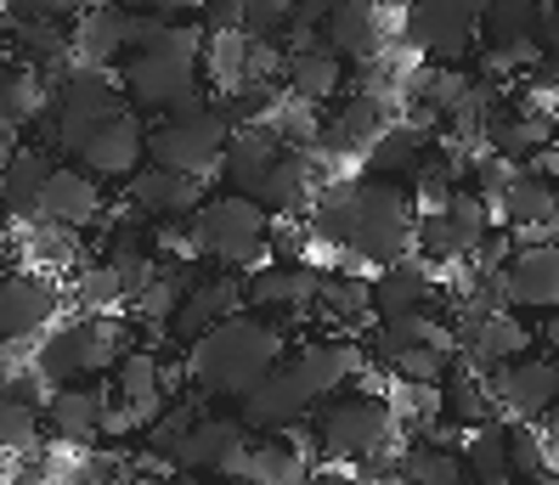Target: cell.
<instances>
[{
    "label": "cell",
    "instance_id": "cell-18",
    "mask_svg": "<svg viewBox=\"0 0 559 485\" xmlns=\"http://www.w3.org/2000/svg\"><path fill=\"white\" fill-rule=\"evenodd\" d=\"M486 390H491V407L537 424V417H548V407L559 401V362H525V355H514V362L486 373Z\"/></svg>",
    "mask_w": 559,
    "mask_h": 485
},
{
    "label": "cell",
    "instance_id": "cell-52",
    "mask_svg": "<svg viewBox=\"0 0 559 485\" xmlns=\"http://www.w3.org/2000/svg\"><path fill=\"white\" fill-rule=\"evenodd\" d=\"M306 485H361V480H356V474H345L340 463H322L317 474H306Z\"/></svg>",
    "mask_w": 559,
    "mask_h": 485
},
{
    "label": "cell",
    "instance_id": "cell-14",
    "mask_svg": "<svg viewBox=\"0 0 559 485\" xmlns=\"http://www.w3.org/2000/svg\"><path fill=\"white\" fill-rule=\"evenodd\" d=\"M114 401V384L108 378H74V384H57L46 396V429L62 446H91L103 440V417Z\"/></svg>",
    "mask_w": 559,
    "mask_h": 485
},
{
    "label": "cell",
    "instance_id": "cell-4",
    "mask_svg": "<svg viewBox=\"0 0 559 485\" xmlns=\"http://www.w3.org/2000/svg\"><path fill=\"white\" fill-rule=\"evenodd\" d=\"M51 80V96H46V113L35 119L40 124V147H57V153H80V142L91 131H103L108 119L130 113V96L119 85V74H108L103 62H62Z\"/></svg>",
    "mask_w": 559,
    "mask_h": 485
},
{
    "label": "cell",
    "instance_id": "cell-1",
    "mask_svg": "<svg viewBox=\"0 0 559 485\" xmlns=\"http://www.w3.org/2000/svg\"><path fill=\"white\" fill-rule=\"evenodd\" d=\"M311 238L340 243L356 260H373V266L407 260V248L418 238L407 181H384V175L322 181L311 198Z\"/></svg>",
    "mask_w": 559,
    "mask_h": 485
},
{
    "label": "cell",
    "instance_id": "cell-51",
    "mask_svg": "<svg viewBox=\"0 0 559 485\" xmlns=\"http://www.w3.org/2000/svg\"><path fill=\"white\" fill-rule=\"evenodd\" d=\"M537 40H543V51H548V57H559V0L543 12V23H537Z\"/></svg>",
    "mask_w": 559,
    "mask_h": 485
},
{
    "label": "cell",
    "instance_id": "cell-24",
    "mask_svg": "<svg viewBox=\"0 0 559 485\" xmlns=\"http://www.w3.org/2000/svg\"><path fill=\"white\" fill-rule=\"evenodd\" d=\"M390 124V108H384V96H373V90H356V96H345V102L334 108V119H322V136H317V147L328 153V158H361L373 147V136Z\"/></svg>",
    "mask_w": 559,
    "mask_h": 485
},
{
    "label": "cell",
    "instance_id": "cell-20",
    "mask_svg": "<svg viewBox=\"0 0 559 485\" xmlns=\"http://www.w3.org/2000/svg\"><path fill=\"white\" fill-rule=\"evenodd\" d=\"M108 215V198H103V181H96L85 165H57L46 192H40V215L46 226H62V232H85Z\"/></svg>",
    "mask_w": 559,
    "mask_h": 485
},
{
    "label": "cell",
    "instance_id": "cell-58",
    "mask_svg": "<svg viewBox=\"0 0 559 485\" xmlns=\"http://www.w3.org/2000/svg\"><path fill=\"white\" fill-rule=\"evenodd\" d=\"M457 7H469V12H480V7H486V0H457Z\"/></svg>",
    "mask_w": 559,
    "mask_h": 485
},
{
    "label": "cell",
    "instance_id": "cell-16",
    "mask_svg": "<svg viewBox=\"0 0 559 485\" xmlns=\"http://www.w3.org/2000/svg\"><path fill=\"white\" fill-rule=\"evenodd\" d=\"M317 300H322V271L306 260H266L243 282V305L266 316H306L317 311Z\"/></svg>",
    "mask_w": 559,
    "mask_h": 485
},
{
    "label": "cell",
    "instance_id": "cell-35",
    "mask_svg": "<svg viewBox=\"0 0 559 485\" xmlns=\"http://www.w3.org/2000/svg\"><path fill=\"white\" fill-rule=\"evenodd\" d=\"M51 170H57L51 147H17L12 165L0 170V192H7V204H12L17 220H35L40 215V192H46Z\"/></svg>",
    "mask_w": 559,
    "mask_h": 485
},
{
    "label": "cell",
    "instance_id": "cell-37",
    "mask_svg": "<svg viewBox=\"0 0 559 485\" xmlns=\"http://www.w3.org/2000/svg\"><path fill=\"white\" fill-rule=\"evenodd\" d=\"M413 344H441V350H457V334L441 328V322L430 311H407V316H384L379 328H373V362H396L402 350Z\"/></svg>",
    "mask_w": 559,
    "mask_h": 485
},
{
    "label": "cell",
    "instance_id": "cell-30",
    "mask_svg": "<svg viewBox=\"0 0 559 485\" xmlns=\"http://www.w3.org/2000/svg\"><path fill=\"white\" fill-rule=\"evenodd\" d=\"M436 300V277H430V260L413 266V260H390L379 277H373V316H407V311H430Z\"/></svg>",
    "mask_w": 559,
    "mask_h": 485
},
{
    "label": "cell",
    "instance_id": "cell-13",
    "mask_svg": "<svg viewBox=\"0 0 559 485\" xmlns=\"http://www.w3.org/2000/svg\"><path fill=\"white\" fill-rule=\"evenodd\" d=\"M243 311V277L238 271H210V277H199L181 294V305L170 311V322H164V334H170L181 350L192 344V339H204L215 322H226V316H238Z\"/></svg>",
    "mask_w": 559,
    "mask_h": 485
},
{
    "label": "cell",
    "instance_id": "cell-23",
    "mask_svg": "<svg viewBox=\"0 0 559 485\" xmlns=\"http://www.w3.org/2000/svg\"><path fill=\"white\" fill-rule=\"evenodd\" d=\"M384 7L379 0H328L322 17V46L340 51L345 62H373L384 51Z\"/></svg>",
    "mask_w": 559,
    "mask_h": 485
},
{
    "label": "cell",
    "instance_id": "cell-17",
    "mask_svg": "<svg viewBox=\"0 0 559 485\" xmlns=\"http://www.w3.org/2000/svg\"><path fill=\"white\" fill-rule=\"evenodd\" d=\"M57 322V288L40 271H0V344L40 339Z\"/></svg>",
    "mask_w": 559,
    "mask_h": 485
},
{
    "label": "cell",
    "instance_id": "cell-31",
    "mask_svg": "<svg viewBox=\"0 0 559 485\" xmlns=\"http://www.w3.org/2000/svg\"><path fill=\"white\" fill-rule=\"evenodd\" d=\"M249 74H260L254 40L243 35V28H210V35H204V85L226 96V90H238Z\"/></svg>",
    "mask_w": 559,
    "mask_h": 485
},
{
    "label": "cell",
    "instance_id": "cell-22",
    "mask_svg": "<svg viewBox=\"0 0 559 485\" xmlns=\"http://www.w3.org/2000/svg\"><path fill=\"white\" fill-rule=\"evenodd\" d=\"M69 40H74V62H119L130 51V7L124 0H85L69 17Z\"/></svg>",
    "mask_w": 559,
    "mask_h": 485
},
{
    "label": "cell",
    "instance_id": "cell-5",
    "mask_svg": "<svg viewBox=\"0 0 559 485\" xmlns=\"http://www.w3.org/2000/svg\"><path fill=\"white\" fill-rule=\"evenodd\" d=\"M306 440L322 463H379V474H396V407L379 396L317 401Z\"/></svg>",
    "mask_w": 559,
    "mask_h": 485
},
{
    "label": "cell",
    "instance_id": "cell-2",
    "mask_svg": "<svg viewBox=\"0 0 559 485\" xmlns=\"http://www.w3.org/2000/svg\"><path fill=\"white\" fill-rule=\"evenodd\" d=\"M204 23L170 17L142 46L119 57V85L136 113H170L192 96H204Z\"/></svg>",
    "mask_w": 559,
    "mask_h": 485
},
{
    "label": "cell",
    "instance_id": "cell-46",
    "mask_svg": "<svg viewBox=\"0 0 559 485\" xmlns=\"http://www.w3.org/2000/svg\"><path fill=\"white\" fill-rule=\"evenodd\" d=\"M452 355H457V350H441V344H413V350H402L396 362H390V373H396V378H413V384H441V378H447V367H452Z\"/></svg>",
    "mask_w": 559,
    "mask_h": 485
},
{
    "label": "cell",
    "instance_id": "cell-3",
    "mask_svg": "<svg viewBox=\"0 0 559 485\" xmlns=\"http://www.w3.org/2000/svg\"><path fill=\"white\" fill-rule=\"evenodd\" d=\"M283 362V328L277 322H260V316H226L204 339L187 344V373L204 396L221 401H243L260 378Z\"/></svg>",
    "mask_w": 559,
    "mask_h": 485
},
{
    "label": "cell",
    "instance_id": "cell-10",
    "mask_svg": "<svg viewBox=\"0 0 559 485\" xmlns=\"http://www.w3.org/2000/svg\"><path fill=\"white\" fill-rule=\"evenodd\" d=\"M402 35L430 62H464L480 40V12L457 7V0H413Z\"/></svg>",
    "mask_w": 559,
    "mask_h": 485
},
{
    "label": "cell",
    "instance_id": "cell-40",
    "mask_svg": "<svg viewBox=\"0 0 559 485\" xmlns=\"http://www.w3.org/2000/svg\"><path fill=\"white\" fill-rule=\"evenodd\" d=\"M74 305H80L85 316H103V311L130 305V282H124V271H119L114 260H85L80 277H74Z\"/></svg>",
    "mask_w": 559,
    "mask_h": 485
},
{
    "label": "cell",
    "instance_id": "cell-47",
    "mask_svg": "<svg viewBox=\"0 0 559 485\" xmlns=\"http://www.w3.org/2000/svg\"><path fill=\"white\" fill-rule=\"evenodd\" d=\"M238 28L249 40H266V46H283L288 35V0H243V17Z\"/></svg>",
    "mask_w": 559,
    "mask_h": 485
},
{
    "label": "cell",
    "instance_id": "cell-54",
    "mask_svg": "<svg viewBox=\"0 0 559 485\" xmlns=\"http://www.w3.org/2000/svg\"><path fill=\"white\" fill-rule=\"evenodd\" d=\"M12 220H17V215H12V204H7V192H0V232H7Z\"/></svg>",
    "mask_w": 559,
    "mask_h": 485
},
{
    "label": "cell",
    "instance_id": "cell-6",
    "mask_svg": "<svg viewBox=\"0 0 559 485\" xmlns=\"http://www.w3.org/2000/svg\"><path fill=\"white\" fill-rule=\"evenodd\" d=\"M187 248L221 271H254L272 260V209L249 192H221L187 215Z\"/></svg>",
    "mask_w": 559,
    "mask_h": 485
},
{
    "label": "cell",
    "instance_id": "cell-44",
    "mask_svg": "<svg viewBox=\"0 0 559 485\" xmlns=\"http://www.w3.org/2000/svg\"><path fill=\"white\" fill-rule=\"evenodd\" d=\"M40 424H46L40 407H28V401L0 390V451H7V458L12 451H35L40 446Z\"/></svg>",
    "mask_w": 559,
    "mask_h": 485
},
{
    "label": "cell",
    "instance_id": "cell-45",
    "mask_svg": "<svg viewBox=\"0 0 559 485\" xmlns=\"http://www.w3.org/2000/svg\"><path fill=\"white\" fill-rule=\"evenodd\" d=\"M548 469H554L548 463V440L532 429V417H514V424H509V474H514V485L520 480H537Z\"/></svg>",
    "mask_w": 559,
    "mask_h": 485
},
{
    "label": "cell",
    "instance_id": "cell-27",
    "mask_svg": "<svg viewBox=\"0 0 559 485\" xmlns=\"http://www.w3.org/2000/svg\"><path fill=\"white\" fill-rule=\"evenodd\" d=\"M306 451H311L306 435L249 440L243 458H238V469L226 474V480H238V485H306Z\"/></svg>",
    "mask_w": 559,
    "mask_h": 485
},
{
    "label": "cell",
    "instance_id": "cell-48",
    "mask_svg": "<svg viewBox=\"0 0 559 485\" xmlns=\"http://www.w3.org/2000/svg\"><path fill=\"white\" fill-rule=\"evenodd\" d=\"M85 0H0L7 17H23V12H46V17H74Z\"/></svg>",
    "mask_w": 559,
    "mask_h": 485
},
{
    "label": "cell",
    "instance_id": "cell-56",
    "mask_svg": "<svg viewBox=\"0 0 559 485\" xmlns=\"http://www.w3.org/2000/svg\"><path fill=\"white\" fill-rule=\"evenodd\" d=\"M520 485H559V474H537V480H520Z\"/></svg>",
    "mask_w": 559,
    "mask_h": 485
},
{
    "label": "cell",
    "instance_id": "cell-42",
    "mask_svg": "<svg viewBox=\"0 0 559 485\" xmlns=\"http://www.w3.org/2000/svg\"><path fill=\"white\" fill-rule=\"evenodd\" d=\"M317 311H322L328 322H340V328H356V322L373 316V282H361V277H334V271H328V277H322Z\"/></svg>",
    "mask_w": 559,
    "mask_h": 485
},
{
    "label": "cell",
    "instance_id": "cell-15",
    "mask_svg": "<svg viewBox=\"0 0 559 485\" xmlns=\"http://www.w3.org/2000/svg\"><path fill=\"white\" fill-rule=\"evenodd\" d=\"M74 165H85L96 181H130L142 165H147V124L142 113L130 108L119 119H108L103 131H91L74 153Z\"/></svg>",
    "mask_w": 559,
    "mask_h": 485
},
{
    "label": "cell",
    "instance_id": "cell-43",
    "mask_svg": "<svg viewBox=\"0 0 559 485\" xmlns=\"http://www.w3.org/2000/svg\"><path fill=\"white\" fill-rule=\"evenodd\" d=\"M413 248H418L430 266H457V260H469V254H475V248H469V238L452 226V215H447V209H436V215H424V220H418Z\"/></svg>",
    "mask_w": 559,
    "mask_h": 485
},
{
    "label": "cell",
    "instance_id": "cell-39",
    "mask_svg": "<svg viewBox=\"0 0 559 485\" xmlns=\"http://www.w3.org/2000/svg\"><path fill=\"white\" fill-rule=\"evenodd\" d=\"M396 474H402L407 485H469L464 451L441 446V440H413L402 458H396Z\"/></svg>",
    "mask_w": 559,
    "mask_h": 485
},
{
    "label": "cell",
    "instance_id": "cell-53",
    "mask_svg": "<svg viewBox=\"0 0 559 485\" xmlns=\"http://www.w3.org/2000/svg\"><path fill=\"white\" fill-rule=\"evenodd\" d=\"M543 339H548V350L559 355V311H548V322H543Z\"/></svg>",
    "mask_w": 559,
    "mask_h": 485
},
{
    "label": "cell",
    "instance_id": "cell-11",
    "mask_svg": "<svg viewBox=\"0 0 559 485\" xmlns=\"http://www.w3.org/2000/svg\"><path fill=\"white\" fill-rule=\"evenodd\" d=\"M525 350H532V328L520 316H509V305L503 311L457 305V362H469L475 373H491Z\"/></svg>",
    "mask_w": 559,
    "mask_h": 485
},
{
    "label": "cell",
    "instance_id": "cell-36",
    "mask_svg": "<svg viewBox=\"0 0 559 485\" xmlns=\"http://www.w3.org/2000/svg\"><path fill=\"white\" fill-rule=\"evenodd\" d=\"M114 401H124V407H142V412H164V362L153 350H136L130 344L119 362H114Z\"/></svg>",
    "mask_w": 559,
    "mask_h": 485
},
{
    "label": "cell",
    "instance_id": "cell-12",
    "mask_svg": "<svg viewBox=\"0 0 559 485\" xmlns=\"http://www.w3.org/2000/svg\"><path fill=\"white\" fill-rule=\"evenodd\" d=\"M243 446H249V424L243 417H226V412H199L192 417V429L176 440V451L164 463L181 469V474H233L238 458H243Z\"/></svg>",
    "mask_w": 559,
    "mask_h": 485
},
{
    "label": "cell",
    "instance_id": "cell-21",
    "mask_svg": "<svg viewBox=\"0 0 559 485\" xmlns=\"http://www.w3.org/2000/svg\"><path fill=\"white\" fill-rule=\"evenodd\" d=\"M503 288H509V305L520 311H559V243H525L509 254L503 266Z\"/></svg>",
    "mask_w": 559,
    "mask_h": 485
},
{
    "label": "cell",
    "instance_id": "cell-28",
    "mask_svg": "<svg viewBox=\"0 0 559 485\" xmlns=\"http://www.w3.org/2000/svg\"><path fill=\"white\" fill-rule=\"evenodd\" d=\"M283 85L294 102H340V90H345V57L340 51H328L322 40L306 46V51H283Z\"/></svg>",
    "mask_w": 559,
    "mask_h": 485
},
{
    "label": "cell",
    "instance_id": "cell-29",
    "mask_svg": "<svg viewBox=\"0 0 559 485\" xmlns=\"http://www.w3.org/2000/svg\"><path fill=\"white\" fill-rule=\"evenodd\" d=\"M503 226L520 238L559 232V186L537 170H514V181L503 192Z\"/></svg>",
    "mask_w": 559,
    "mask_h": 485
},
{
    "label": "cell",
    "instance_id": "cell-8",
    "mask_svg": "<svg viewBox=\"0 0 559 485\" xmlns=\"http://www.w3.org/2000/svg\"><path fill=\"white\" fill-rule=\"evenodd\" d=\"M233 113L210 96H192V102L170 108V113H153L147 124V165L164 170H181V175H215L221 170V153L233 142Z\"/></svg>",
    "mask_w": 559,
    "mask_h": 485
},
{
    "label": "cell",
    "instance_id": "cell-33",
    "mask_svg": "<svg viewBox=\"0 0 559 485\" xmlns=\"http://www.w3.org/2000/svg\"><path fill=\"white\" fill-rule=\"evenodd\" d=\"M480 136H486L491 153H503V158H514V165H520V158H532L543 142H554V119L548 113H532V108H503L498 102V113L486 119Z\"/></svg>",
    "mask_w": 559,
    "mask_h": 485
},
{
    "label": "cell",
    "instance_id": "cell-19",
    "mask_svg": "<svg viewBox=\"0 0 559 485\" xmlns=\"http://www.w3.org/2000/svg\"><path fill=\"white\" fill-rule=\"evenodd\" d=\"M124 204L136 215H147L153 226H187V215L204 204V186H199V175L147 165V170H136L124 181Z\"/></svg>",
    "mask_w": 559,
    "mask_h": 485
},
{
    "label": "cell",
    "instance_id": "cell-7",
    "mask_svg": "<svg viewBox=\"0 0 559 485\" xmlns=\"http://www.w3.org/2000/svg\"><path fill=\"white\" fill-rule=\"evenodd\" d=\"M136 328L124 316L103 311V316H69V322H51L35 344V373L51 384H74V378H96V373H114V362L130 350Z\"/></svg>",
    "mask_w": 559,
    "mask_h": 485
},
{
    "label": "cell",
    "instance_id": "cell-9",
    "mask_svg": "<svg viewBox=\"0 0 559 485\" xmlns=\"http://www.w3.org/2000/svg\"><path fill=\"white\" fill-rule=\"evenodd\" d=\"M317 401H322V390L311 384V373L300 367V355H283V362L238 401V417L249 429H260V435H277L288 424H306V417L317 412Z\"/></svg>",
    "mask_w": 559,
    "mask_h": 485
},
{
    "label": "cell",
    "instance_id": "cell-34",
    "mask_svg": "<svg viewBox=\"0 0 559 485\" xmlns=\"http://www.w3.org/2000/svg\"><path fill=\"white\" fill-rule=\"evenodd\" d=\"M424 147H430V136L413 131L407 119H390L384 131L373 136V147L361 153V170H368V175H384V181H407V175L418 170Z\"/></svg>",
    "mask_w": 559,
    "mask_h": 485
},
{
    "label": "cell",
    "instance_id": "cell-25",
    "mask_svg": "<svg viewBox=\"0 0 559 485\" xmlns=\"http://www.w3.org/2000/svg\"><path fill=\"white\" fill-rule=\"evenodd\" d=\"M311 153H317V147H283V153L272 158V170L260 175V186L249 192V198H260L272 215H300V209H311L317 186H322Z\"/></svg>",
    "mask_w": 559,
    "mask_h": 485
},
{
    "label": "cell",
    "instance_id": "cell-59",
    "mask_svg": "<svg viewBox=\"0 0 559 485\" xmlns=\"http://www.w3.org/2000/svg\"><path fill=\"white\" fill-rule=\"evenodd\" d=\"M0 46H7V35H0Z\"/></svg>",
    "mask_w": 559,
    "mask_h": 485
},
{
    "label": "cell",
    "instance_id": "cell-55",
    "mask_svg": "<svg viewBox=\"0 0 559 485\" xmlns=\"http://www.w3.org/2000/svg\"><path fill=\"white\" fill-rule=\"evenodd\" d=\"M548 440H559V401L548 407Z\"/></svg>",
    "mask_w": 559,
    "mask_h": 485
},
{
    "label": "cell",
    "instance_id": "cell-50",
    "mask_svg": "<svg viewBox=\"0 0 559 485\" xmlns=\"http://www.w3.org/2000/svg\"><path fill=\"white\" fill-rule=\"evenodd\" d=\"M532 170H537V175H548V181L559 186V142H543V147L532 153Z\"/></svg>",
    "mask_w": 559,
    "mask_h": 485
},
{
    "label": "cell",
    "instance_id": "cell-26",
    "mask_svg": "<svg viewBox=\"0 0 559 485\" xmlns=\"http://www.w3.org/2000/svg\"><path fill=\"white\" fill-rule=\"evenodd\" d=\"M288 142L272 131L266 119H249V124H238L233 131V142H226V153H221V186L226 192H254L260 186V175L272 170V158L283 153Z\"/></svg>",
    "mask_w": 559,
    "mask_h": 485
},
{
    "label": "cell",
    "instance_id": "cell-32",
    "mask_svg": "<svg viewBox=\"0 0 559 485\" xmlns=\"http://www.w3.org/2000/svg\"><path fill=\"white\" fill-rule=\"evenodd\" d=\"M294 355H300V367L311 373V384L322 390V401H328V396H340L345 384H350L361 367H368L361 344H356V339H345V334H340V339H311V344H300Z\"/></svg>",
    "mask_w": 559,
    "mask_h": 485
},
{
    "label": "cell",
    "instance_id": "cell-38",
    "mask_svg": "<svg viewBox=\"0 0 559 485\" xmlns=\"http://www.w3.org/2000/svg\"><path fill=\"white\" fill-rule=\"evenodd\" d=\"M457 451H464L469 485H514V474H509V424H498V417L475 424Z\"/></svg>",
    "mask_w": 559,
    "mask_h": 485
},
{
    "label": "cell",
    "instance_id": "cell-49",
    "mask_svg": "<svg viewBox=\"0 0 559 485\" xmlns=\"http://www.w3.org/2000/svg\"><path fill=\"white\" fill-rule=\"evenodd\" d=\"M130 7H147V12H158V17H192L204 0H130Z\"/></svg>",
    "mask_w": 559,
    "mask_h": 485
},
{
    "label": "cell",
    "instance_id": "cell-60",
    "mask_svg": "<svg viewBox=\"0 0 559 485\" xmlns=\"http://www.w3.org/2000/svg\"><path fill=\"white\" fill-rule=\"evenodd\" d=\"M124 485H130V480H124Z\"/></svg>",
    "mask_w": 559,
    "mask_h": 485
},
{
    "label": "cell",
    "instance_id": "cell-57",
    "mask_svg": "<svg viewBox=\"0 0 559 485\" xmlns=\"http://www.w3.org/2000/svg\"><path fill=\"white\" fill-rule=\"evenodd\" d=\"M379 7H396V12H407V7H413V0H379Z\"/></svg>",
    "mask_w": 559,
    "mask_h": 485
},
{
    "label": "cell",
    "instance_id": "cell-41",
    "mask_svg": "<svg viewBox=\"0 0 559 485\" xmlns=\"http://www.w3.org/2000/svg\"><path fill=\"white\" fill-rule=\"evenodd\" d=\"M554 0H486L480 7V40L498 46V40H520V35H537L543 12Z\"/></svg>",
    "mask_w": 559,
    "mask_h": 485
}]
</instances>
